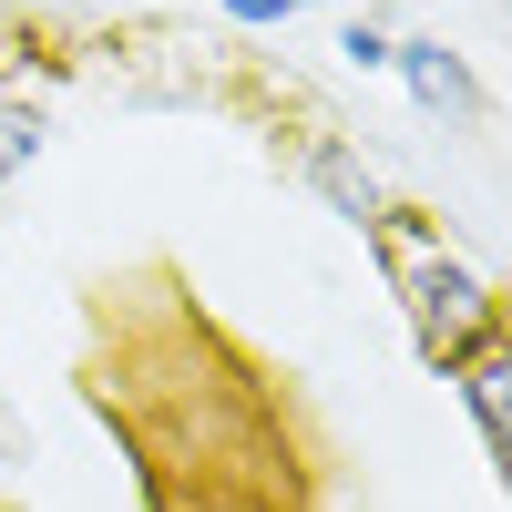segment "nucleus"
<instances>
[{"label": "nucleus", "mask_w": 512, "mask_h": 512, "mask_svg": "<svg viewBox=\"0 0 512 512\" xmlns=\"http://www.w3.org/2000/svg\"><path fill=\"white\" fill-rule=\"evenodd\" d=\"M41 154V103H0V185H11V164Z\"/></svg>", "instance_id": "3"}, {"label": "nucleus", "mask_w": 512, "mask_h": 512, "mask_svg": "<svg viewBox=\"0 0 512 512\" xmlns=\"http://www.w3.org/2000/svg\"><path fill=\"white\" fill-rule=\"evenodd\" d=\"M472 420H482V451L502 461V359H472Z\"/></svg>", "instance_id": "5"}, {"label": "nucleus", "mask_w": 512, "mask_h": 512, "mask_svg": "<svg viewBox=\"0 0 512 512\" xmlns=\"http://www.w3.org/2000/svg\"><path fill=\"white\" fill-rule=\"evenodd\" d=\"M236 21H287V11H308V0H226Z\"/></svg>", "instance_id": "6"}, {"label": "nucleus", "mask_w": 512, "mask_h": 512, "mask_svg": "<svg viewBox=\"0 0 512 512\" xmlns=\"http://www.w3.org/2000/svg\"><path fill=\"white\" fill-rule=\"evenodd\" d=\"M318 185H328V195H338V205H349V216H359V226H369V216H379V185H369V175H359V164H349V154H318Z\"/></svg>", "instance_id": "4"}, {"label": "nucleus", "mask_w": 512, "mask_h": 512, "mask_svg": "<svg viewBox=\"0 0 512 512\" xmlns=\"http://www.w3.org/2000/svg\"><path fill=\"white\" fill-rule=\"evenodd\" d=\"M369 236H379V256H390V277H400V297H410L420 349H431V359H451V349H472V338H492V287L461 267L431 226H410L400 205H379Z\"/></svg>", "instance_id": "1"}, {"label": "nucleus", "mask_w": 512, "mask_h": 512, "mask_svg": "<svg viewBox=\"0 0 512 512\" xmlns=\"http://www.w3.org/2000/svg\"><path fill=\"white\" fill-rule=\"evenodd\" d=\"M390 62L410 72V93H420V103H472V82H461V62L441 52V41H400Z\"/></svg>", "instance_id": "2"}]
</instances>
